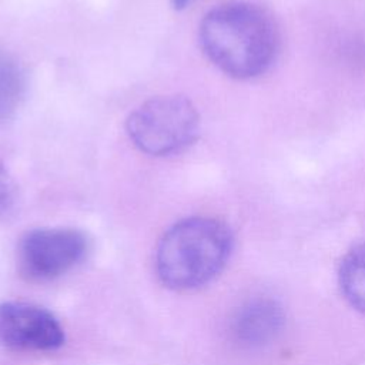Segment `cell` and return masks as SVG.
Listing matches in <instances>:
<instances>
[{
    "instance_id": "8",
    "label": "cell",
    "mask_w": 365,
    "mask_h": 365,
    "mask_svg": "<svg viewBox=\"0 0 365 365\" xmlns=\"http://www.w3.org/2000/svg\"><path fill=\"white\" fill-rule=\"evenodd\" d=\"M26 91V74L17 60L0 47V121L19 107Z\"/></svg>"
},
{
    "instance_id": "7",
    "label": "cell",
    "mask_w": 365,
    "mask_h": 365,
    "mask_svg": "<svg viewBox=\"0 0 365 365\" xmlns=\"http://www.w3.org/2000/svg\"><path fill=\"white\" fill-rule=\"evenodd\" d=\"M339 288L352 308L365 315V244L351 250L341 262Z\"/></svg>"
},
{
    "instance_id": "2",
    "label": "cell",
    "mask_w": 365,
    "mask_h": 365,
    "mask_svg": "<svg viewBox=\"0 0 365 365\" xmlns=\"http://www.w3.org/2000/svg\"><path fill=\"white\" fill-rule=\"evenodd\" d=\"M231 250L232 234L224 222L208 217L185 218L158 244V277L175 289L201 287L221 272Z\"/></svg>"
},
{
    "instance_id": "9",
    "label": "cell",
    "mask_w": 365,
    "mask_h": 365,
    "mask_svg": "<svg viewBox=\"0 0 365 365\" xmlns=\"http://www.w3.org/2000/svg\"><path fill=\"white\" fill-rule=\"evenodd\" d=\"M16 200V187L6 167L0 161V212L11 208Z\"/></svg>"
},
{
    "instance_id": "10",
    "label": "cell",
    "mask_w": 365,
    "mask_h": 365,
    "mask_svg": "<svg viewBox=\"0 0 365 365\" xmlns=\"http://www.w3.org/2000/svg\"><path fill=\"white\" fill-rule=\"evenodd\" d=\"M190 1H191V0H171L173 6H174L175 9H184Z\"/></svg>"
},
{
    "instance_id": "4",
    "label": "cell",
    "mask_w": 365,
    "mask_h": 365,
    "mask_svg": "<svg viewBox=\"0 0 365 365\" xmlns=\"http://www.w3.org/2000/svg\"><path fill=\"white\" fill-rule=\"evenodd\" d=\"M87 252V240L73 228H38L20 245V268L31 279L56 278L77 265Z\"/></svg>"
},
{
    "instance_id": "5",
    "label": "cell",
    "mask_w": 365,
    "mask_h": 365,
    "mask_svg": "<svg viewBox=\"0 0 365 365\" xmlns=\"http://www.w3.org/2000/svg\"><path fill=\"white\" fill-rule=\"evenodd\" d=\"M0 341L14 349L53 351L63 345L64 331L47 309L13 301L0 304Z\"/></svg>"
},
{
    "instance_id": "3",
    "label": "cell",
    "mask_w": 365,
    "mask_h": 365,
    "mask_svg": "<svg viewBox=\"0 0 365 365\" xmlns=\"http://www.w3.org/2000/svg\"><path fill=\"white\" fill-rule=\"evenodd\" d=\"M200 117L182 96H161L138 106L127 118L131 141L150 155H170L188 147L198 134Z\"/></svg>"
},
{
    "instance_id": "1",
    "label": "cell",
    "mask_w": 365,
    "mask_h": 365,
    "mask_svg": "<svg viewBox=\"0 0 365 365\" xmlns=\"http://www.w3.org/2000/svg\"><path fill=\"white\" fill-rule=\"evenodd\" d=\"M200 43L221 71L235 78H251L272 64L279 38L264 10L235 1L214 7L204 16Z\"/></svg>"
},
{
    "instance_id": "6",
    "label": "cell",
    "mask_w": 365,
    "mask_h": 365,
    "mask_svg": "<svg viewBox=\"0 0 365 365\" xmlns=\"http://www.w3.org/2000/svg\"><path fill=\"white\" fill-rule=\"evenodd\" d=\"M284 327V308L272 298H255L245 302L232 319L234 336L247 346H262L275 341Z\"/></svg>"
}]
</instances>
